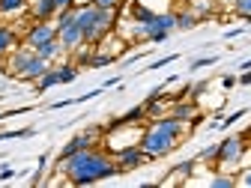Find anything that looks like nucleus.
<instances>
[{
    "instance_id": "21",
    "label": "nucleus",
    "mask_w": 251,
    "mask_h": 188,
    "mask_svg": "<svg viewBox=\"0 0 251 188\" xmlns=\"http://www.w3.org/2000/svg\"><path fill=\"white\" fill-rule=\"evenodd\" d=\"M36 129L27 125V129H15V132H0V141H24V138H33Z\"/></svg>"
},
{
    "instance_id": "36",
    "label": "nucleus",
    "mask_w": 251,
    "mask_h": 188,
    "mask_svg": "<svg viewBox=\"0 0 251 188\" xmlns=\"http://www.w3.org/2000/svg\"><path fill=\"white\" fill-rule=\"evenodd\" d=\"M245 69H251V60H245V63H239V72H245Z\"/></svg>"
},
{
    "instance_id": "10",
    "label": "nucleus",
    "mask_w": 251,
    "mask_h": 188,
    "mask_svg": "<svg viewBox=\"0 0 251 188\" xmlns=\"http://www.w3.org/2000/svg\"><path fill=\"white\" fill-rule=\"evenodd\" d=\"M171 114H174L176 119H185V122H198V119H201V105L188 102V99H176L174 108H171Z\"/></svg>"
},
{
    "instance_id": "22",
    "label": "nucleus",
    "mask_w": 251,
    "mask_h": 188,
    "mask_svg": "<svg viewBox=\"0 0 251 188\" xmlns=\"http://www.w3.org/2000/svg\"><path fill=\"white\" fill-rule=\"evenodd\" d=\"M230 12L239 15V18H245V21H251V0H236V6Z\"/></svg>"
},
{
    "instance_id": "31",
    "label": "nucleus",
    "mask_w": 251,
    "mask_h": 188,
    "mask_svg": "<svg viewBox=\"0 0 251 188\" xmlns=\"http://www.w3.org/2000/svg\"><path fill=\"white\" fill-rule=\"evenodd\" d=\"M236 185H251V167H245V173L236 176Z\"/></svg>"
},
{
    "instance_id": "7",
    "label": "nucleus",
    "mask_w": 251,
    "mask_h": 188,
    "mask_svg": "<svg viewBox=\"0 0 251 188\" xmlns=\"http://www.w3.org/2000/svg\"><path fill=\"white\" fill-rule=\"evenodd\" d=\"M57 39L63 45V51L72 54L75 48L84 45V33H81V27H78V18L75 21H66V24H57Z\"/></svg>"
},
{
    "instance_id": "12",
    "label": "nucleus",
    "mask_w": 251,
    "mask_h": 188,
    "mask_svg": "<svg viewBox=\"0 0 251 188\" xmlns=\"http://www.w3.org/2000/svg\"><path fill=\"white\" fill-rule=\"evenodd\" d=\"M18 48V33L9 24H0V57H6Z\"/></svg>"
},
{
    "instance_id": "32",
    "label": "nucleus",
    "mask_w": 251,
    "mask_h": 188,
    "mask_svg": "<svg viewBox=\"0 0 251 188\" xmlns=\"http://www.w3.org/2000/svg\"><path fill=\"white\" fill-rule=\"evenodd\" d=\"M242 33H245V27H233V30H227V33H225V39H236Z\"/></svg>"
},
{
    "instance_id": "28",
    "label": "nucleus",
    "mask_w": 251,
    "mask_h": 188,
    "mask_svg": "<svg viewBox=\"0 0 251 188\" xmlns=\"http://www.w3.org/2000/svg\"><path fill=\"white\" fill-rule=\"evenodd\" d=\"M93 6H99V9H120V0H93Z\"/></svg>"
},
{
    "instance_id": "26",
    "label": "nucleus",
    "mask_w": 251,
    "mask_h": 188,
    "mask_svg": "<svg viewBox=\"0 0 251 188\" xmlns=\"http://www.w3.org/2000/svg\"><path fill=\"white\" fill-rule=\"evenodd\" d=\"M48 167V155H39V167H36V173L30 176V185H42V170Z\"/></svg>"
},
{
    "instance_id": "29",
    "label": "nucleus",
    "mask_w": 251,
    "mask_h": 188,
    "mask_svg": "<svg viewBox=\"0 0 251 188\" xmlns=\"http://www.w3.org/2000/svg\"><path fill=\"white\" fill-rule=\"evenodd\" d=\"M236 84H239L236 75H225V78H222V87H225V90H230V87H236Z\"/></svg>"
},
{
    "instance_id": "30",
    "label": "nucleus",
    "mask_w": 251,
    "mask_h": 188,
    "mask_svg": "<svg viewBox=\"0 0 251 188\" xmlns=\"http://www.w3.org/2000/svg\"><path fill=\"white\" fill-rule=\"evenodd\" d=\"M54 6H57V12H63V9H72L75 0H54Z\"/></svg>"
},
{
    "instance_id": "33",
    "label": "nucleus",
    "mask_w": 251,
    "mask_h": 188,
    "mask_svg": "<svg viewBox=\"0 0 251 188\" xmlns=\"http://www.w3.org/2000/svg\"><path fill=\"white\" fill-rule=\"evenodd\" d=\"M12 176H15V167H9V164L0 170V179H3V182H6V179H12Z\"/></svg>"
},
{
    "instance_id": "8",
    "label": "nucleus",
    "mask_w": 251,
    "mask_h": 188,
    "mask_svg": "<svg viewBox=\"0 0 251 188\" xmlns=\"http://www.w3.org/2000/svg\"><path fill=\"white\" fill-rule=\"evenodd\" d=\"M33 57H36V51L30 48V45H24V48L18 45L12 54H6V72L15 75V78H21V75L27 72V66L33 63Z\"/></svg>"
},
{
    "instance_id": "20",
    "label": "nucleus",
    "mask_w": 251,
    "mask_h": 188,
    "mask_svg": "<svg viewBox=\"0 0 251 188\" xmlns=\"http://www.w3.org/2000/svg\"><path fill=\"white\" fill-rule=\"evenodd\" d=\"M144 119H147V108L138 105V108H132V111H126L123 117H117L114 122H144Z\"/></svg>"
},
{
    "instance_id": "17",
    "label": "nucleus",
    "mask_w": 251,
    "mask_h": 188,
    "mask_svg": "<svg viewBox=\"0 0 251 188\" xmlns=\"http://www.w3.org/2000/svg\"><path fill=\"white\" fill-rule=\"evenodd\" d=\"M30 6V0H0V15H15Z\"/></svg>"
},
{
    "instance_id": "38",
    "label": "nucleus",
    "mask_w": 251,
    "mask_h": 188,
    "mask_svg": "<svg viewBox=\"0 0 251 188\" xmlns=\"http://www.w3.org/2000/svg\"><path fill=\"white\" fill-rule=\"evenodd\" d=\"M9 114H12V111H9ZM9 114H0V119H6V117H9Z\"/></svg>"
},
{
    "instance_id": "4",
    "label": "nucleus",
    "mask_w": 251,
    "mask_h": 188,
    "mask_svg": "<svg viewBox=\"0 0 251 188\" xmlns=\"http://www.w3.org/2000/svg\"><path fill=\"white\" fill-rule=\"evenodd\" d=\"M248 155V143H245V135H230L218 143V159L212 162V170H227V173H239L242 167V159Z\"/></svg>"
},
{
    "instance_id": "23",
    "label": "nucleus",
    "mask_w": 251,
    "mask_h": 188,
    "mask_svg": "<svg viewBox=\"0 0 251 188\" xmlns=\"http://www.w3.org/2000/svg\"><path fill=\"white\" fill-rule=\"evenodd\" d=\"M245 114H248V111H245V108H239V111H233V114L222 117V122H218V125H222V129H230V125H233V122H239V119H242Z\"/></svg>"
},
{
    "instance_id": "34",
    "label": "nucleus",
    "mask_w": 251,
    "mask_h": 188,
    "mask_svg": "<svg viewBox=\"0 0 251 188\" xmlns=\"http://www.w3.org/2000/svg\"><path fill=\"white\" fill-rule=\"evenodd\" d=\"M239 84H245V87H248V84H251V72H248V69H245V72H242V75H239Z\"/></svg>"
},
{
    "instance_id": "3",
    "label": "nucleus",
    "mask_w": 251,
    "mask_h": 188,
    "mask_svg": "<svg viewBox=\"0 0 251 188\" xmlns=\"http://www.w3.org/2000/svg\"><path fill=\"white\" fill-rule=\"evenodd\" d=\"M78 9V27L84 33V42L87 45H96L102 36H108L114 24H117V9H99V6H75Z\"/></svg>"
},
{
    "instance_id": "37",
    "label": "nucleus",
    "mask_w": 251,
    "mask_h": 188,
    "mask_svg": "<svg viewBox=\"0 0 251 188\" xmlns=\"http://www.w3.org/2000/svg\"><path fill=\"white\" fill-rule=\"evenodd\" d=\"M87 3H93V0H75V6H87Z\"/></svg>"
},
{
    "instance_id": "14",
    "label": "nucleus",
    "mask_w": 251,
    "mask_h": 188,
    "mask_svg": "<svg viewBox=\"0 0 251 188\" xmlns=\"http://www.w3.org/2000/svg\"><path fill=\"white\" fill-rule=\"evenodd\" d=\"M198 21H201V15L195 12V9H176V30H192V27H198Z\"/></svg>"
},
{
    "instance_id": "2",
    "label": "nucleus",
    "mask_w": 251,
    "mask_h": 188,
    "mask_svg": "<svg viewBox=\"0 0 251 188\" xmlns=\"http://www.w3.org/2000/svg\"><path fill=\"white\" fill-rule=\"evenodd\" d=\"M188 129H192V122L185 119H176L174 114H165V117H155L147 129L141 132V149L150 155V159H165V155H171L176 146H179V138L188 135Z\"/></svg>"
},
{
    "instance_id": "13",
    "label": "nucleus",
    "mask_w": 251,
    "mask_h": 188,
    "mask_svg": "<svg viewBox=\"0 0 251 188\" xmlns=\"http://www.w3.org/2000/svg\"><path fill=\"white\" fill-rule=\"evenodd\" d=\"M42 60H48V63H54L57 57H63L66 51H63V45H60V39H51V42H42L39 48H33Z\"/></svg>"
},
{
    "instance_id": "5",
    "label": "nucleus",
    "mask_w": 251,
    "mask_h": 188,
    "mask_svg": "<svg viewBox=\"0 0 251 188\" xmlns=\"http://www.w3.org/2000/svg\"><path fill=\"white\" fill-rule=\"evenodd\" d=\"M111 155H114V162H117L120 173H129V170H135V167L152 162L150 155L141 149V143H129V146H123V149H117V152H111Z\"/></svg>"
},
{
    "instance_id": "11",
    "label": "nucleus",
    "mask_w": 251,
    "mask_h": 188,
    "mask_svg": "<svg viewBox=\"0 0 251 188\" xmlns=\"http://www.w3.org/2000/svg\"><path fill=\"white\" fill-rule=\"evenodd\" d=\"M30 15H33V21H51V18H57L54 0H30Z\"/></svg>"
},
{
    "instance_id": "6",
    "label": "nucleus",
    "mask_w": 251,
    "mask_h": 188,
    "mask_svg": "<svg viewBox=\"0 0 251 188\" xmlns=\"http://www.w3.org/2000/svg\"><path fill=\"white\" fill-rule=\"evenodd\" d=\"M51 39H57V21L54 18L51 21H33L24 33V45H30V48H39L42 42H51Z\"/></svg>"
},
{
    "instance_id": "16",
    "label": "nucleus",
    "mask_w": 251,
    "mask_h": 188,
    "mask_svg": "<svg viewBox=\"0 0 251 188\" xmlns=\"http://www.w3.org/2000/svg\"><path fill=\"white\" fill-rule=\"evenodd\" d=\"M57 84H60V69H57V66H51V69L36 81V90H39V93H45V90H51V87H57Z\"/></svg>"
},
{
    "instance_id": "35",
    "label": "nucleus",
    "mask_w": 251,
    "mask_h": 188,
    "mask_svg": "<svg viewBox=\"0 0 251 188\" xmlns=\"http://www.w3.org/2000/svg\"><path fill=\"white\" fill-rule=\"evenodd\" d=\"M218 3H222L225 9H233V6H236V0H218Z\"/></svg>"
},
{
    "instance_id": "18",
    "label": "nucleus",
    "mask_w": 251,
    "mask_h": 188,
    "mask_svg": "<svg viewBox=\"0 0 251 188\" xmlns=\"http://www.w3.org/2000/svg\"><path fill=\"white\" fill-rule=\"evenodd\" d=\"M57 69H60V84H72V81L78 78V69H81V66L72 60V63H63V66H57Z\"/></svg>"
},
{
    "instance_id": "1",
    "label": "nucleus",
    "mask_w": 251,
    "mask_h": 188,
    "mask_svg": "<svg viewBox=\"0 0 251 188\" xmlns=\"http://www.w3.org/2000/svg\"><path fill=\"white\" fill-rule=\"evenodd\" d=\"M54 170L66 173L69 185H93V182H102V179H111V176L120 173L114 155H108L99 146L81 149V152L69 155V159H57V167Z\"/></svg>"
},
{
    "instance_id": "27",
    "label": "nucleus",
    "mask_w": 251,
    "mask_h": 188,
    "mask_svg": "<svg viewBox=\"0 0 251 188\" xmlns=\"http://www.w3.org/2000/svg\"><path fill=\"white\" fill-rule=\"evenodd\" d=\"M218 159V143H212V146H206L201 155H198V162H215Z\"/></svg>"
},
{
    "instance_id": "24",
    "label": "nucleus",
    "mask_w": 251,
    "mask_h": 188,
    "mask_svg": "<svg viewBox=\"0 0 251 188\" xmlns=\"http://www.w3.org/2000/svg\"><path fill=\"white\" fill-rule=\"evenodd\" d=\"M212 63H218V57H215V54H212V57H198V60H192V66H188V72L206 69V66H212Z\"/></svg>"
},
{
    "instance_id": "15",
    "label": "nucleus",
    "mask_w": 251,
    "mask_h": 188,
    "mask_svg": "<svg viewBox=\"0 0 251 188\" xmlns=\"http://www.w3.org/2000/svg\"><path fill=\"white\" fill-rule=\"evenodd\" d=\"M129 15H132V21H138V24H147V21H152V18H155V9L144 6L141 0H135V3L129 6Z\"/></svg>"
},
{
    "instance_id": "9",
    "label": "nucleus",
    "mask_w": 251,
    "mask_h": 188,
    "mask_svg": "<svg viewBox=\"0 0 251 188\" xmlns=\"http://www.w3.org/2000/svg\"><path fill=\"white\" fill-rule=\"evenodd\" d=\"M198 167V159H192V162H182V164H176L159 185L162 188H171V185H188V176H192V170Z\"/></svg>"
},
{
    "instance_id": "19",
    "label": "nucleus",
    "mask_w": 251,
    "mask_h": 188,
    "mask_svg": "<svg viewBox=\"0 0 251 188\" xmlns=\"http://www.w3.org/2000/svg\"><path fill=\"white\" fill-rule=\"evenodd\" d=\"M212 188H233L236 185V176L233 173H225V170H215V176L209 179Z\"/></svg>"
},
{
    "instance_id": "25",
    "label": "nucleus",
    "mask_w": 251,
    "mask_h": 188,
    "mask_svg": "<svg viewBox=\"0 0 251 188\" xmlns=\"http://www.w3.org/2000/svg\"><path fill=\"white\" fill-rule=\"evenodd\" d=\"M179 54H168V57H162V60H152L150 66H147V72H155V69H165V66H171V63L176 60Z\"/></svg>"
}]
</instances>
